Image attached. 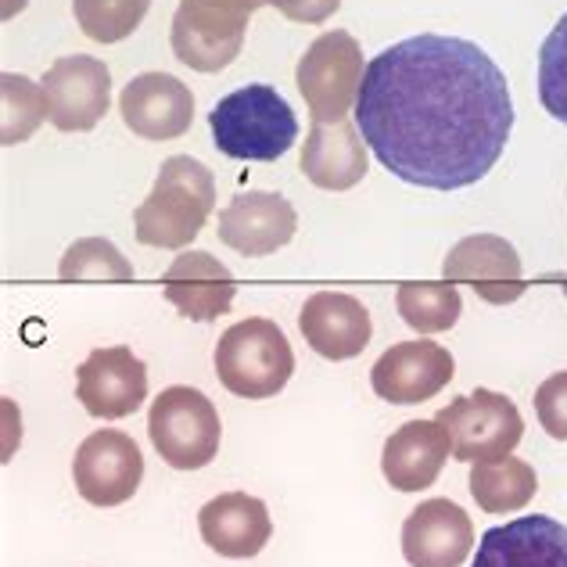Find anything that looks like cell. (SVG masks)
Here are the masks:
<instances>
[{"mask_svg": "<svg viewBox=\"0 0 567 567\" xmlns=\"http://www.w3.org/2000/svg\"><path fill=\"white\" fill-rule=\"evenodd\" d=\"M355 126L402 184L460 190L485 181L514 133V97L485 48L421 33L370 58Z\"/></svg>", "mask_w": 567, "mask_h": 567, "instance_id": "obj_1", "label": "cell"}, {"mask_svg": "<svg viewBox=\"0 0 567 567\" xmlns=\"http://www.w3.org/2000/svg\"><path fill=\"white\" fill-rule=\"evenodd\" d=\"M216 208V176L205 162L173 155L162 162L152 194L133 213L137 241L147 248H187Z\"/></svg>", "mask_w": 567, "mask_h": 567, "instance_id": "obj_2", "label": "cell"}, {"mask_svg": "<svg viewBox=\"0 0 567 567\" xmlns=\"http://www.w3.org/2000/svg\"><path fill=\"white\" fill-rule=\"evenodd\" d=\"M216 152L237 162H277L298 141V118L270 83H248L208 112Z\"/></svg>", "mask_w": 567, "mask_h": 567, "instance_id": "obj_3", "label": "cell"}, {"mask_svg": "<svg viewBox=\"0 0 567 567\" xmlns=\"http://www.w3.org/2000/svg\"><path fill=\"white\" fill-rule=\"evenodd\" d=\"M213 363L223 388L241 399H270L295 374L291 341L266 317H248L223 331Z\"/></svg>", "mask_w": 567, "mask_h": 567, "instance_id": "obj_4", "label": "cell"}, {"mask_svg": "<svg viewBox=\"0 0 567 567\" xmlns=\"http://www.w3.org/2000/svg\"><path fill=\"white\" fill-rule=\"evenodd\" d=\"M266 0H181L173 14V54L194 72H223L245 48L248 19Z\"/></svg>", "mask_w": 567, "mask_h": 567, "instance_id": "obj_5", "label": "cell"}, {"mask_svg": "<svg viewBox=\"0 0 567 567\" xmlns=\"http://www.w3.org/2000/svg\"><path fill=\"white\" fill-rule=\"evenodd\" d=\"M147 435L155 453L176 471H202L216 460L223 424L213 399L190 384L166 388L147 413Z\"/></svg>", "mask_w": 567, "mask_h": 567, "instance_id": "obj_6", "label": "cell"}, {"mask_svg": "<svg viewBox=\"0 0 567 567\" xmlns=\"http://www.w3.org/2000/svg\"><path fill=\"white\" fill-rule=\"evenodd\" d=\"M363 72V51L346 29H331L312 40L295 69V83L309 104L312 123H346V115L355 112Z\"/></svg>", "mask_w": 567, "mask_h": 567, "instance_id": "obj_7", "label": "cell"}, {"mask_svg": "<svg viewBox=\"0 0 567 567\" xmlns=\"http://www.w3.org/2000/svg\"><path fill=\"white\" fill-rule=\"evenodd\" d=\"M435 421L450 431L453 456L460 464H492V460L511 456L525 439V421L517 406L492 388L453 399L450 406L439 410Z\"/></svg>", "mask_w": 567, "mask_h": 567, "instance_id": "obj_8", "label": "cell"}, {"mask_svg": "<svg viewBox=\"0 0 567 567\" xmlns=\"http://www.w3.org/2000/svg\"><path fill=\"white\" fill-rule=\"evenodd\" d=\"M48 118L62 133L94 130L112 104V72L101 58L65 54L43 76Z\"/></svg>", "mask_w": 567, "mask_h": 567, "instance_id": "obj_9", "label": "cell"}, {"mask_svg": "<svg viewBox=\"0 0 567 567\" xmlns=\"http://www.w3.org/2000/svg\"><path fill=\"white\" fill-rule=\"evenodd\" d=\"M72 477L86 503L94 506H118L133 499L144 477V456L126 431L101 427L86 435L72 460Z\"/></svg>", "mask_w": 567, "mask_h": 567, "instance_id": "obj_10", "label": "cell"}, {"mask_svg": "<svg viewBox=\"0 0 567 567\" xmlns=\"http://www.w3.org/2000/svg\"><path fill=\"white\" fill-rule=\"evenodd\" d=\"M456 374V360L439 341H399L384 349L381 360L370 370V384L384 402L395 406H416L435 399Z\"/></svg>", "mask_w": 567, "mask_h": 567, "instance_id": "obj_11", "label": "cell"}, {"mask_svg": "<svg viewBox=\"0 0 567 567\" xmlns=\"http://www.w3.org/2000/svg\"><path fill=\"white\" fill-rule=\"evenodd\" d=\"M76 399L101 421H118L141 410L147 399V367L130 346L94 349L76 370Z\"/></svg>", "mask_w": 567, "mask_h": 567, "instance_id": "obj_12", "label": "cell"}, {"mask_svg": "<svg viewBox=\"0 0 567 567\" xmlns=\"http://www.w3.org/2000/svg\"><path fill=\"white\" fill-rule=\"evenodd\" d=\"M118 112L141 141H176L194 123V94L169 72H141L118 94Z\"/></svg>", "mask_w": 567, "mask_h": 567, "instance_id": "obj_13", "label": "cell"}, {"mask_svg": "<svg viewBox=\"0 0 567 567\" xmlns=\"http://www.w3.org/2000/svg\"><path fill=\"white\" fill-rule=\"evenodd\" d=\"M471 549V514L453 499H424L402 520V557L410 567H460Z\"/></svg>", "mask_w": 567, "mask_h": 567, "instance_id": "obj_14", "label": "cell"}, {"mask_svg": "<svg viewBox=\"0 0 567 567\" xmlns=\"http://www.w3.org/2000/svg\"><path fill=\"white\" fill-rule=\"evenodd\" d=\"M442 274L445 280H460V284H471L477 291V298H485L492 306H506V302H517L525 284H520V266L517 248L506 241L499 234H474L464 237L450 256L442 262Z\"/></svg>", "mask_w": 567, "mask_h": 567, "instance_id": "obj_15", "label": "cell"}, {"mask_svg": "<svg viewBox=\"0 0 567 567\" xmlns=\"http://www.w3.org/2000/svg\"><path fill=\"white\" fill-rule=\"evenodd\" d=\"M298 230L295 205L274 190H245L219 208V241L241 256H274Z\"/></svg>", "mask_w": 567, "mask_h": 567, "instance_id": "obj_16", "label": "cell"}, {"mask_svg": "<svg viewBox=\"0 0 567 567\" xmlns=\"http://www.w3.org/2000/svg\"><path fill=\"white\" fill-rule=\"evenodd\" d=\"M471 567H567V528L546 514H525L482 535Z\"/></svg>", "mask_w": 567, "mask_h": 567, "instance_id": "obj_17", "label": "cell"}, {"mask_svg": "<svg viewBox=\"0 0 567 567\" xmlns=\"http://www.w3.org/2000/svg\"><path fill=\"white\" fill-rule=\"evenodd\" d=\"M298 331L323 360H352L370 346V309L346 291H317L298 312Z\"/></svg>", "mask_w": 567, "mask_h": 567, "instance_id": "obj_18", "label": "cell"}, {"mask_svg": "<svg viewBox=\"0 0 567 567\" xmlns=\"http://www.w3.org/2000/svg\"><path fill=\"white\" fill-rule=\"evenodd\" d=\"M198 528L208 549L219 557L248 560L259 557L274 535V520L266 503L248 492H223L198 511Z\"/></svg>", "mask_w": 567, "mask_h": 567, "instance_id": "obj_19", "label": "cell"}, {"mask_svg": "<svg viewBox=\"0 0 567 567\" xmlns=\"http://www.w3.org/2000/svg\"><path fill=\"white\" fill-rule=\"evenodd\" d=\"M453 456V439L439 421H406L388 435L381 450L384 482L399 492H421L435 485L445 460Z\"/></svg>", "mask_w": 567, "mask_h": 567, "instance_id": "obj_20", "label": "cell"}, {"mask_svg": "<svg viewBox=\"0 0 567 567\" xmlns=\"http://www.w3.org/2000/svg\"><path fill=\"white\" fill-rule=\"evenodd\" d=\"M367 141L355 123H312L302 147V173L320 190H349L370 173Z\"/></svg>", "mask_w": 567, "mask_h": 567, "instance_id": "obj_21", "label": "cell"}, {"mask_svg": "<svg viewBox=\"0 0 567 567\" xmlns=\"http://www.w3.org/2000/svg\"><path fill=\"white\" fill-rule=\"evenodd\" d=\"M166 298L181 309V317L208 323L230 312V302L237 295L234 274L208 251H187L176 256V262L166 270Z\"/></svg>", "mask_w": 567, "mask_h": 567, "instance_id": "obj_22", "label": "cell"}, {"mask_svg": "<svg viewBox=\"0 0 567 567\" xmlns=\"http://www.w3.org/2000/svg\"><path fill=\"white\" fill-rule=\"evenodd\" d=\"M539 492V477L528 460L503 456L492 464H471V496L485 514H514L525 511Z\"/></svg>", "mask_w": 567, "mask_h": 567, "instance_id": "obj_23", "label": "cell"}, {"mask_svg": "<svg viewBox=\"0 0 567 567\" xmlns=\"http://www.w3.org/2000/svg\"><path fill=\"white\" fill-rule=\"evenodd\" d=\"M395 306L413 331L439 334L450 331L464 312V298H460L456 284H402L395 291Z\"/></svg>", "mask_w": 567, "mask_h": 567, "instance_id": "obj_24", "label": "cell"}, {"mask_svg": "<svg viewBox=\"0 0 567 567\" xmlns=\"http://www.w3.org/2000/svg\"><path fill=\"white\" fill-rule=\"evenodd\" d=\"M0 144H22L37 133V126L48 118V94L43 83H33L29 76L4 72L0 76Z\"/></svg>", "mask_w": 567, "mask_h": 567, "instance_id": "obj_25", "label": "cell"}, {"mask_svg": "<svg viewBox=\"0 0 567 567\" xmlns=\"http://www.w3.org/2000/svg\"><path fill=\"white\" fill-rule=\"evenodd\" d=\"M152 0H72V14L94 43H118L144 22Z\"/></svg>", "mask_w": 567, "mask_h": 567, "instance_id": "obj_26", "label": "cell"}, {"mask_svg": "<svg viewBox=\"0 0 567 567\" xmlns=\"http://www.w3.org/2000/svg\"><path fill=\"white\" fill-rule=\"evenodd\" d=\"M58 274L65 280H130L133 266L112 241H104V237H83V241L69 245Z\"/></svg>", "mask_w": 567, "mask_h": 567, "instance_id": "obj_27", "label": "cell"}, {"mask_svg": "<svg viewBox=\"0 0 567 567\" xmlns=\"http://www.w3.org/2000/svg\"><path fill=\"white\" fill-rule=\"evenodd\" d=\"M539 101L543 109L567 126V11L549 29L539 51Z\"/></svg>", "mask_w": 567, "mask_h": 567, "instance_id": "obj_28", "label": "cell"}, {"mask_svg": "<svg viewBox=\"0 0 567 567\" xmlns=\"http://www.w3.org/2000/svg\"><path fill=\"white\" fill-rule=\"evenodd\" d=\"M535 413H539V424L546 427V435L567 442V370L546 378L535 388Z\"/></svg>", "mask_w": 567, "mask_h": 567, "instance_id": "obj_29", "label": "cell"}, {"mask_svg": "<svg viewBox=\"0 0 567 567\" xmlns=\"http://www.w3.org/2000/svg\"><path fill=\"white\" fill-rule=\"evenodd\" d=\"M266 4H274L284 19H291V22L317 25V22L331 19V14L341 8V0H266Z\"/></svg>", "mask_w": 567, "mask_h": 567, "instance_id": "obj_30", "label": "cell"}, {"mask_svg": "<svg viewBox=\"0 0 567 567\" xmlns=\"http://www.w3.org/2000/svg\"><path fill=\"white\" fill-rule=\"evenodd\" d=\"M564 295H567V284H564Z\"/></svg>", "mask_w": 567, "mask_h": 567, "instance_id": "obj_31", "label": "cell"}]
</instances>
